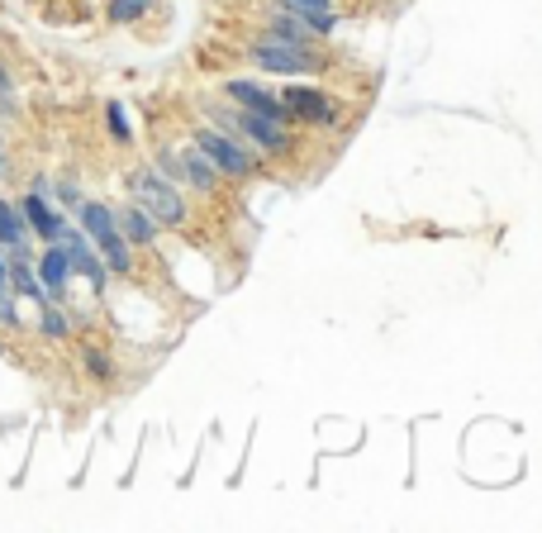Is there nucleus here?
I'll return each mask as SVG.
<instances>
[{
    "label": "nucleus",
    "instance_id": "obj_19",
    "mask_svg": "<svg viewBox=\"0 0 542 533\" xmlns=\"http://www.w3.org/2000/svg\"><path fill=\"white\" fill-rule=\"evenodd\" d=\"M58 200H62V205H72V210H77V205H81V190H77L72 182H58Z\"/></svg>",
    "mask_w": 542,
    "mask_h": 533
},
{
    "label": "nucleus",
    "instance_id": "obj_11",
    "mask_svg": "<svg viewBox=\"0 0 542 533\" xmlns=\"http://www.w3.org/2000/svg\"><path fill=\"white\" fill-rule=\"evenodd\" d=\"M115 224H119V234L129 238V248H152V243H158V234H162V224L152 220L143 205H133V200L115 210Z\"/></svg>",
    "mask_w": 542,
    "mask_h": 533
},
{
    "label": "nucleus",
    "instance_id": "obj_22",
    "mask_svg": "<svg viewBox=\"0 0 542 533\" xmlns=\"http://www.w3.org/2000/svg\"><path fill=\"white\" fill-rule=\"evenodd\" d=\"M5 277H10V257H0V286H5Z\"/></svg>",
    "mask_w": 542,
    "mask_h": 533
},
{
    "label": "nucleus",
    "instance_id": "obj_6",
    "mask_svg": "<svg viewBox=\"0 0 542 533\" xmlns=\"http://www.w3.org/2000/svg\"><path fill=\"white\" fill-rule=\"evenodd\" d=\"M276 101H281V110H286L290 125H300V129H338L343 125L338 101L324 95V86H304V81L286 77V86L276 91Z\"/></svg>",
    "mask_w": 542,
    "mask_h": 533
},
{
    "label": "nucleus",
    "instance_id": "obj_12",
    "mask_svg": "<svg viewBox=\"0 0 542 533\" xmlns=\"http://www.w3.org/2000/svg\"><path fill=\"white\" fill-rule=\"evenodd\" d=\"M38 281H44V291L48 295H67V281H72V262H67V253H62V243H48L44 257H38Z\"/></svg>",
    "mask_w": 542,
    "mask_h": 533
},
{
    "label": "nucleus",
    "instance_id": "obj_10",
    "mask_svg": "<svg viewBox=\"0 0 542 533\" xmlns=\"http://www.w3.org/2000/svg\"><path fill=\"white\" fill-rule=\"evenodd\" d=\"M44 182H34V190L20 200V214H24V224H29V234L34 238H44V243H53L58 238V229H62V214L48 205V196H44Z\"/></svg>",
    "mask_w": 542,
    "mask_h": 533
},
{
    "label": "nucleus",
    "instance_id": "obj_3",
    "mask_svg": "<svg viewBox=\"0 0 542 533\" xmlns=\"http://www.w3.org/2000/svg\"><path fill=\"white\" fill-rule=\"evenodd\" d=\"M129 196H133V205H143L162 229H186L190 224V205L181 196V186L172 176H162L158 167H133L129 172Z\"/></svg>",
    "mask_w": 542,
    "mask_h": 533
},
{
    "label": "nucleus",
    "instance_id": "obj_23",
    "mask_svg": "<svg viewBox=\"0 0 542 533\" xmlns=\"http://www.w3.org/2000/svg\"><path fill=\"white\" fill-rule=\"evenodd\" d=\"M0 167H5V153H0Z\"/></svg>",
    "mask_w": 542,
    "mask_h": 533
},
{
    "label": "nucleus",
    "instance_id": "obj_17",
    "mask_svg": "<svg viewBox=\"0 0 542 533\" xmlns=\"http://www.w3.org/2000/svg\"><path fill=\"white\" fill-rule=\"evenodd\" d=\"M81 362H86V372L95 376V381H101V386H109V381H115V362H109V352L105 348H86V352H81Z\"/></svg>",
    "mask_w": 542,
    "mask_h": 533
},
{
    "label": "nucleus",
    "instance_id": "obj_4",
    "mask_svg": "<svg viewBox=\"0 0 542 533\" xmlns=\"http://www.w3.org/2000/svg\"><path fill=\"white\" fill-rule=\"evenodd\" d=\"M190 143L214 162V172L224 176V182H247V176L262 167L253 148H247L243 139H233V133L219 129V125H190Z\"/></svg>",
    "mask_w": 542,
    "mask_h": 533
},
{
    "label": "nucleus",
    "instance_id": "obj_18",
    "mask_svg": "<svg viewBox=\"0 0 542 533\" xmlns=\"http://www.w3.org/2000/svg\"><path fill=\"white\" fill-rule=\"evenodd\" d=\"M38 310H44V314H38V329H44L48 338H58V343H62V338L72 334V324H67V314H62L58 305H48V300H44V305H38Z\"/></svg>",
    "mask_w": 542,
    "mask_h": 533
},
{
    "label": "nucleus",
    "instance_id": "obj_21",
    "mask_svg": "<svg viewBox=\"0 0 542 533\" xmlns=\"http://www.w3.org/2000/svg\"><path fill=\"white\" fill-rule=\"evenodd\" d=\"M300 5H324V10H338V0H300Z\"/></svg>",
    "mask_w": 542,
    "mask_h": 533
},
{
    "label": "nucleus",
    "instance_id": "obj_8",
    "mask_svg": "<svg viewBox=\"0 0 542 533\" xmlns=\"http://www.w3.org/2000/svg\"><path fill=\"white\" fill-rule=\"evenodd\" d=\"M176 182H186L196 196H219V186H224V176L214 172V162L200 153L196 143H186V148H176Z\"/></svg>",
    "mask_w": 542,
    "mask_h": 533
},
{
    "label": "nucleus",
    "instance_id": "obj_20",
    "mask_svg": "<svg viewBox=\"0 0 542 533\" xmlns=\"http://www.w3.org/2000/svg\"><path fill=\"white\" fill-rule=\"evenodd\" d=\"M0 101H10V77H5V67H0Z\"/></svg>",
    "mask_w": 542,
    "mask_h": 533
},
{
    "label": "nucleus",
    "instance_id": "obj_13",
    "mask_svg": "<svg viewBox=\"0 0 542 533\" xmlns=\"http://www.w3.org/2000/svg\"><path fill=\"white\" fill-rule=\"evenodd\" d=\"M262 34H267V38H281V44H295V48H310V44H314V34L304 29V24L290 15V10H281V5H271L267 15H262Z\"/></svg>",
    "mask_w": 542,
    "mask_h": 533
},
{
    "label": "nucleus",
    "instance_id": "obj_5",
    "mask_svg": "<svg viewBox=\"0 0 542 533\" xmlns=\"http://www.w3.org/2000/svg\"><path fill=\"white\" fill-rule=\"evenodd\" d=\"M243 58L267 77H314V72H324V52H319L314 44L295 48V44H281V38H267V34L253 38V44H243Z\"/></svg>",
    "mask_w": 542,
    "mask_h": 533
},
{
    "label": "nucleus",
    "instance_id": "obj_2",
    "mask_svg": "<svg viewBox=\"0 0 542 533\" xmlns=\"http://www.w3.org/2000/svg\"><path fill=\"white\" fill-rule=\"evenodd\" d=\"M77 220H81V234L95 243V253H101V262L109 267V277H133V248L129 238L119 234L115 224V210H109L105 200H81L77 205Z\"/></svg>",
    "mask_w": 542,
    "mask_h": 533
},
{
    "label": "nucleus",
    "instance_id": "obj_1",
    "mask_svg": "<svg viewBox=\"0 0 542 533\" xmlns=\"http://www.w3.org/2000/svg\"><path fill=\"white\" fill-rule=\"evenodd\" d=\"M210 125L229 129L233 139H243L247 148H257V153L267 157H295V133H290V125H281V119H267V115H253V110H210Z\"/></svg>",
    "mask_w": 542,
    "mask_h": 533
},
{
    "label": "nucleus",
    "instance_id": "obj_14",
    "mask_svg": "<svg viewBox=\"0 0 542 533\" xmlns=\"http://www.w3.org/2000/svg\"><path fill=\"white\" fill-rule=\"evenodd\" d=\"M0 248L10 257H29V224H24L20 205L0 200Z\"/></svg>",
    "mask_w": 542,
    "mask_h": 533
},
{
    "label": "nucleus",
    "instance_id": "obj_7",
    "mask_svg": "<svg viewBox=\"0 0 542 533\" xmlns=\"http://www.w3.org/2000/svg\"><path fill=\"white\" fill-rule=\"evenodd\" d=\"M53 243H62V253H67V262H72V271L91 281V291H95V295H105V286H109V267L101 262L95 243H91L86 234H81V229H72V224H62Z\"/></svg>",
    "mask_w": 542,
    "mask_h": 533
},
{
    "label": "nucleus",
    "instance_id": "obj_15",
    "mask_svg": "<svg viewBox=\"0 0 542 533\" xmlns=\"http://www.w3.org/2000/svg\"><path fill=\"white\" fill-rule=\"evenodd\" d=\"M152 5H158V0H109V5H105V20H109V24H138Z\"/></svg>",
    "mask_w": 542,
    "mask_h": 533
},
{
    "label": "nucleus",
    "instance_id": "obj_9",
    "mask_svg": "<svg viewBox=\"0 0 542 533\" xmlns=\"http://www.w3.org/2000/svg\"><path fill=\"white\" fill-rule=\"evenodd\" d=\"M224 95H229V105H239V110H253V115H267V119H281V125H290L286 110H281V101L262 86V81L253 77H229L224 81Z\"/></svg>",
    "mask_w": 542,
    "mask_h": 533
},
{
    "label": "nucleus",
    "instance_id": "obj_16",
    "mask_svg": "<svg viewBox=\"0 0 542 533\" xmlns=\"http://www.w3.org/2000/svg\"><path fill=\"white\" fill-rule=\"evenodd\" d=\"M105 129H109V139H115V143H124V148L133 143V125H129V115H124L119 101L105 105Z\"/></svg>",
    "mask_w": 542,
    "mask_h": 533
}]
</instances>
